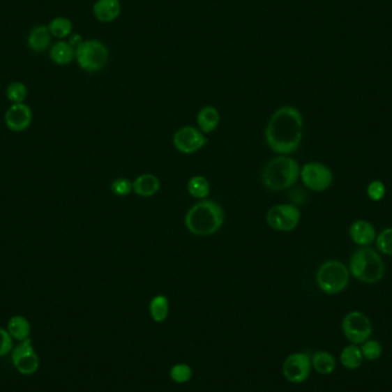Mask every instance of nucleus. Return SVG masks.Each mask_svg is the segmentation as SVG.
Instances as JSON below:
<instances>
[{
    "label": "nucleus",
    "instance_id": "1",
    "mask_svg": "<svg viewBox=\"0 0 392 392\" xmlns=\"http://www.w3.org/2000/svg\"><path fill=\"white\" fill-rule=\"evenodd\" d=\"M303 132L301 112L293 106H283L271 116L265 129V142L277 154H294L301 147Z\"/></svg>",
    "mask_w": 392,
    "mask_h": 392
},
{
    "label": "nucleus",
    "instance_id": "2",
    "mask_svg": "<svg viewBox=\"0 0 392 392\" xmlns=\"http://www.w3.org/2000/svg\"><path fill=\"white\" fill-rule=\"evenodd\" d=\"M225 220V213L218 202L201 199L185 216V225L194 235L209 236L220 229Z\"/></svg>",
    "mask_w": 392,
    "mask_h": 392
},
{
    "label": "nucleus",
    "instance_id": "3",
    "mask_svg": "<svg viewBox=\"0 0 392 392\" xmlns=\"http://www.w3.org/2000/svg\"><path fill=\"white\" fill-rule=\"evenodd\" d=\"M351 277L366 285H375L386 276V265L379 251L373 248H359L349 261Z\"/></svg>",
    "mask_w": 392,
    "mask_h": 392
},
{
    "label": "nucleus",
    "instance_id": "4",
    "mask_svg": "<svg viewBox=\"0 0 392 392\" xmlns=\"http://www.w3.org/2000/svg\"><path fill=\"white\" fill-rule=\"evenodd\" d=\"M301 174V167L288 155H281L271 160L264 167L262 181L267 190L273 192L288 190L293 187Z\"/></svg>",
    "mask_w": 392,
    "mask_h": 392
},
{
    "label": "nucleus",
    "instance_id": "5",
    "mask_svg": "<svg viewBox=\"0 0 392 392\" xmlns=\"http://www.w3.org/2000/svg\"><path fill=\"white\" fill-rule=\"evenodd\" d=\"M349 267L340 261H327L322 263L317 271V285L322 293L338 295L343 293L350 283Z\"/></svg>",
    "mask_w": 392,
    "mask_h": 392
},
{
    "label": "nucleus",
    "instance_id": "6",
    "mask_svg": "<svg viewBox=\"0 0 392 392\" xmlns=\"http://www.w3.org/2000/svg\"><path fill=\"white\" fill-rule=\"evenodd\" d=\"M75 60L84 71L97 73L110 61V50L98 39H87L76 47Z\"/></svg>",
    "mask_w": 392,
    "mask_h": 392
},
{
    "label": "nucleus",
    "instance_id": "7",
    "mask_svg": "<svg viewBox=\"0 0 392 392\" xmlns=\"http://www.w3.org/2000/svg\"><path fill=\"white\" fill-rule=\"evenodd\" d=\"M342 331L351 344L361 345L373 334V325L370 318L360 311H351L344 315Z\"/></svg>",
    "mask_w": 392,
    "mask_h": 392
},
{
    "label": "nucleus",
    "instance_id": "8",
    "mask_svg": "<svg viewBox=\"0 0 392 392\" xmlns=\"http://www.w3.org/2000/svg\"><path fill=\"white\" fill-rule=\"evenodd\" d=\"M299 178L306 188L313 192H325L329 190L333 181L334 174L331 167L320 162H309L301 167Z\"/></svg>",
    "mask_w": 392,
    "mask_h": 392
},
{
    "label": "nucleus",
    "instance_id": "9",
    "mask_svg": "<svg viewBox=\"0 0 392 392\" xmlns=\"http://www.w3.org/2000/svg\"><path fill=\"white\" fill-rule=\"evenodd\" d=\"M10 359L14 368L22 375H33L38 372L40 366L38 354L36 352L33 341L30 338L14 345L13 350L10 352Z\"/></svg>",
    "mask_w": 392,
    "mask_h": 392
},
{
    "label": "nucleus",
    "instance_id": "10",
    "mask_svg": "<svg viewBox=\"0 0 392 392\" xmlns=\"http://www.w3.org/2000/svg\"><path fill=\"white\" fill-rule=\"evenodd\" d=\"M301 222V211L294 204H278L267 211L266 223L271 229L292 232Z\"/></svg>",
    "mask_w": 392,
    "mask_h": 392
},
{
    "label": "nucleus",
    "instance_id": "11",
    "mask_svg": "<svg viewBox=\"0 0 392 392\" xmlns=\"http://www.w3.org/2000/svg\"><path fill=\"white\" fill-rule=\"evenodd\" d=\"M311 357L306 352H295L285 359L282 374L288 382L301 384L311 375Z\"/></svg>",
    "mask_w": 392,
    "mask_h": 392
},
{
    "label": "nucleus",
    "instance_id": "12",
    "mask_svg": "<svg viewBox=\"0 0 392 392\" xmlns=\"http://www.w3.org/2000/svg\"><path fill=\"white\" fill-rule=\"evenodd\" d=\"M206 135L194 126H183L174 135V146L179 153L194 154L206 146Z\"/></svg>",
    "mask_w": 392,
    "mask_h": 392
},
{
    "label": "nucleus",
    "instance_id": "13",
    "mask_svg": "<svg viewBox=\"0 0 392 392\" xmlns=\"http://www.w3.org/2000/svg\"><path fill=\"white\" fill-rule=\"evenodd\" d=\"M33 122V110L26 103H13L5 113V124L13 132L26 131Z\"/></svg>",
    "mask_w": 392,
    "mask_h": 392
},
{
    "label": "nucleus",
    "instance_id": "14",
    "mask_svg": "<svg viewBox=\"0 0 392 392\" xmlns=\"http://www.w3.org/2000/svg\"><path fill=\"white\" fill-rule=\"evenodd\" d=\"M351 241L359 248L370 247L375 243L377 232L375 226L365 219H358L349 227Z\"/></svg>",
    "mask_w": 392,
    "mask_h": 392
},
{
    "label": "nucleus",
    "instance_id": "15",
    "mask_svg": "<svg viewBox=\"0 0 392 392\" xmlns=\"http://www.w3.org/2000/svg\"><path fill=\"white\" fill-rule=\"evenodd\" d=\"M92 10L99 22H114L122 13V3L119 0H97Z\"/></svg>",
    "mask_w": 392,
    "mask_h": 392
},
{
    "label": "nucleus",
    "instance_id": "16",
    "mask_svg": "<svg viewBox=\"0 0 392 392\" xmlns=\"http://www.w3.org/2000/svg\"><path fill=\"white\" fill-rule=\"evenodd\" d=\"M52 35L47 26H36L30 30L28 35V47L35 53H42L49 49L51 45Z\"/></svg>",
    "mask_w": 392,
    "mask_h": 392
},
{
    "label": "nucleus",
    "instance_id": "17",
    "mask_svg": "<svg viewBox=\"0 0 392 392\" xmlns=\"http://www.w3.org/2000/svg\"><path fill=\"white\" fill-rule=\"evenodd\" d=\"M196 122L199 131L204 135H209L218 128L220 122L218 110L213 106L203 107L196 116Z\"/></svg>",
    "mask_w": 392,
    "mask_h": 392
},
{
    "label": "nucleus",
    "instance_id": "18",
    "mask_svg": "<svg viewBox=\"0 0 392 392\" xmlns=\"http://www.w3.org/2000/svg\"><path fill=\"white\" fill-rule=\"evenodd\" d=\"M7 331L14 341L20 342L29 340L31 335V325L29 320L23 315H13L7 322Z\"/></svg>",
    "mask_w": 392,
    "mask_h": 392
},
{
    "label": "nucleus",
    "instance_id": "19",
    "mask_svg": "<svg viewBox=\"0 0 392 392\" xmlns=\"http://www.w3.org/2000/svg\"><path fill=\"white\" fill-rule=\"evenodd\" d=\"M133 185V192L142 197H151L160 190L161 183L155 174H145L135 178Z\"/></svg>",
    "mask_w": 392,
    "mask_h": 392
},
{
    "label": "nucleus",
    "instance_id": "20",
    "mask_svg": "<svg viewBox=\"0 0 392 392\" xmlns=\"http://www.w3.org/2000/svg\"><path fill=\"white\" fill-rule=\"evenodd\" d=\"M75 53H76V49L73 47L66 40H60L51 46L50 59L55 65L68 66L74 61Z\"/></svg>",
    "mask_w": 392,
    "mask_h": 392
},
{
    "label": "nucleus",
    "instance_id": "21",
    "mask_svg": "<svg viewBox=\"0 0 392 392\" xmlns=\"http://www.w3.org/2000/svg\"><path fill=\"white\" fill-rule=\"evenodd\" d=\"M312 368L322 375H331L338 366L336 358L328 351H317L312 354Z\"/></svg>",
    "mask_w": 392,
    "mask_h": 392
},
{
    "label": "nucleus",
    "instance_id": "22",
    "mask_svg": "<svg viewBox=\"0 0 392 392\" xmlns=\"http://www.w3.org/2000/svg\"><path fill=\"white\" fill-rule=\"evenodd\" d=\"M363 352L359 345L350 344L342 350L340 354V363L345 370H356L360 368L363 363Z\"/></svg>",
    "mask_w": 392,
    "mask_h": 392
},
{
    "label": "nucleus",
    "instance_id": "23",
    "mask_svg": "<svg viewBox=\"0 0 392 392\" xmlns=\"http://www.w3.org/2000/svg\"><path fill=\"white\" fill-rule=\"evenodd\" d=\"M169 312H170V302L167 296L156 295L151 299L149 303V315L155 322L162 324L165 322L169 317Z\"/></svg>",
    "mask_w": 392,
    "mask_h": 392
},
{
    "label": "nucleus",
    "instance_id": "24",
    "mask_svg": "<svg viewBox=\"0 0 392 392\" xmlns=\"http://www.w3.org/2000/svg\"><path fill=\"white\" fill-rule=\"evenodd\" d=\"M50 33L52 37L55 38L63 39L69 38V36L73 33V22L68 17H58L52 20L51 22L47 24Z\"/></svg>",
    "mask_w": 392,
    "mask_h": 392
},
{
    "label": "nucleus",
    "instance_id": "25",
    "mask_svg": "<svg viewBox=\"0 0 392 392\" xmlns=\"http://www.w3.org/2000/svg\"><path fill=\"white\" fill-rule=\"evenodd\" d=\"M187 190L197 199H204L210 194L209 180L204 176H194L187 183Z\"/></svg>",
    "mask_w": 392,
    "mask_h": 392
},
{
    "label": "nucleus",
    "instance_id": "26",
    "mask_svg": "<svg viewBox=\"0 0 392 392\" xmlns=\"http://www.w3.org/2000/svg\"><path fill=\"white\" fill-rule=\"evenodd\" d=\"M170 379L177 384H185V383L190 382L192 377H193V370L190 365L187 363H176L174 366L171 367L170 372H169Z\"/></svg>",
    "mask_w": 392,
    "mask_h": 392
},
{
    "label": "nucleus",
    "instance_id": "27",
    "mask_svg": "<svg viewBox=\"0 0 392 392\" xmlns=\"http://www.w3.org/2000/svg\"><path fill=\"white\" fill-rule=\"evenodd\" d=\"M6 97L13 103H23L28 97V87L21 82H13L6 89Z\"/></svg>",
    "mask_w": 392,
    "mask_h": 392
},
{
    "label": "nucleus",
    "instance_id": "28",
    "mask_svg": "<svg viewBox=\"0 0 392 392\" xmlns=\"http://www.w3.org/2000/svg\"><path fill=\"white\" fill-rule=\"evenodd\" d=\"M376 250L386 256H392V227L377 233L375 240Z\"/></svg>",
    "mask_w": 392,
    "mask_h": 392
},
{
    "label": "nucleus",
    "instance_id": "29",
    "mask_svg": "<svg viewBox=\"0 0 392 392\" xmlns=\"http://www.w3.org/2000/svg\"><path fill=\"white\" fill-rule=\"evenodd\" d=\"M360 349L363 352V359L368 360V361H375V360L379 359L383 354L382 344L372 338L361 344Z\"/></svg>",
    "mask_w": 392,
    "mask_h": 392
},
{
    "label": "nucleus",
    "instance_id": "30",
    "mask_svg": "<svg viewBox=\"0 0 392 392\" xmlns=\"http://www.w3.org/2000/svg\"><path fill=\"white\" fill-rule=\"evenodd\" d=\"M366 194L368 199L373 202L382 201L386 194V183H383L382 180L377 179L370 181L367 186Z\"/></svg>",
    "mask_w": 392,
    "mask_h": 392
},
{
    "label": "nucleus",
    "instance_id": "31",
    "mask_svg": "<svg viewBox=\"0 0 392 392\" xmlns=\"http://www.w3.org/2000/svg\"><path fill=\"white\" fill-rule=\"evenodd\" d=\"M110 190L114 195L124 197V196L129 195L133 190V185H132L131 180L128 178H117L110 185Z\"/></svg>",
    "mask_w": 392,
    "mask_h": 392
},
{
    "label": "nucleus",
    "instance_id": "32",
    "mask_svg": "<svg viewBox=\"0 0 392 392\" xmlns=\"http://www.w3.org/2000/svg\"><path fill=\"white\" fill-rule=\"evenodd\" d=\"M14 340L5 328L0 327V358L6 357L13 350Z\"/></svg>",
    "mask_w": 392,
    "mask_h": 392
},
{
    "label": "nucleus",
    "instance_id": "33",
    "mask_svg": "<svg viewBox=\"0 0 392 392\" xmlns=\"http://www.w3.org/2000/svg\"><path fill=\"white\" fill-rule=\"evenodd\" d=\"M84 42V39L82 38V36L80 33H71L68 38V43L70 44L73 47H77V46L81 45L82 43Z\"/></svg>",
    "mask_w": 392,
    "mask_h": 392
},
{
    "label": "nucleus",
    "instance_id": "34",
    "mask_svg": "<svg viewBox=\"0 0 392 392\" xmlns=\"http://www.w3.org/2000/svg\"><path fill=\"white\" fill-rule=\"evenodd\" d=\"M119 1H121V3H122V1H124V0H119Z\"/></svg>",
    "mask_w": 392,
    "mask_h": 392
}]
</instances>
